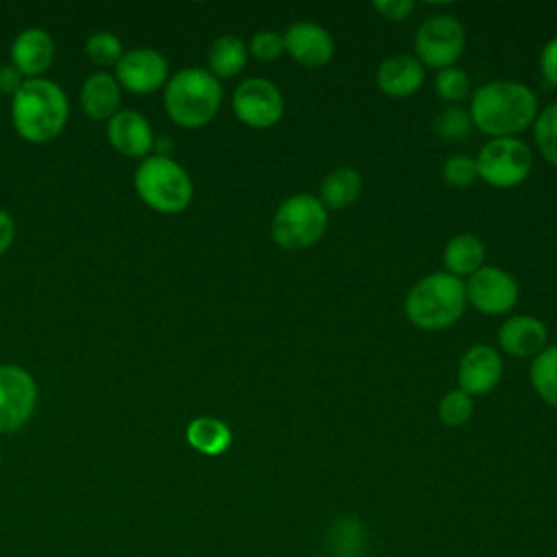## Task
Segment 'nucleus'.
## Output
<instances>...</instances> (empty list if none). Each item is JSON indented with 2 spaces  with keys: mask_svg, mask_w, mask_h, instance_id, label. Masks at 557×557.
Listing matches in <instances>:
<instances>
[{
  "mask_svg": "<svg viewBox=\"0 0 557 557\" xmlns=\"http://www.w3.org/2000/svg\"><path fill=\"white\" fill-rule=\"evenodd\" d=\"M472 409H474L472 396H468V394L461 392V389L448 392V394L440 400V407H437L440 420H442L444 424H448V426H461V424H466V422L470 420V416H472Z\"/></svg>",
  "mask_w": 557,
  "mask_h": 557,
  "instance_id": "26",
  "label": "nucleus"
},
{
  "mask_svg": "<svg viewBox=\"0 0 557 557\" xmlns=\"http://www.w3.org/2000/svg\"><path fill=\"white\" fill-rule=\"evenodd\" d=\"M531 383L546 405L557 407V344L533 357Z\"/></svg>",
  "mask_w": 557,
  "mask_h": 557,
  "instance_id": "24",
  "label": "nucleus"
},
{
  "mask_svg": "<svg viewBox=\"0 0 557 557\" xmlns=\"http://www.w3.org/2000/svg\"><path fill=\"white\" fill-rule=\"evenodd\" d=\"M466 300L485 315H500L513 309L518 302V283L516 278L492 265L479 268L474 274L468 276Z\"/></svg>",
  "mask_w": 557,
  "mask_h": 557,
  "instance_id": "10",
  "label": "nucleus"
},
{
  "mask_svg": "<svg viewBox=\"0 0 557 557\" xmlns=\"http://www.w3.org/2000/svg\"><path fill=\"white\" fill-rule=\"evenodd\" d=\"M466 30L453 15H433L416 33L418 61L429 67H450L463 52Z\"/></svg>",
  "mask_w": 557,
  "mask_h": 557,
  "instance_id": "8",
  "label": "nucleus"
},
{
  "mask_svg": "<svg viewBox=\"0 0 557 557\" xmlns=\"http://www.w3.org/2000/svg\"><path fill=\"white\" fill-rule=\"evenodd\" d=\"M81 104H83V111L94 120H104L109 115H115V109L120 104L117 81L104 72L91 74L83 83Z\"/></svg>",
  "mask_w": 557,
  "mask_h": 557,
  "instance_id": "19",
  "label": "nucleus"
},
{
  "mask_svg": "<svg viewBox=\"0 0 557 557\" xmlns=\"http://www.w3.org/2000/svg\"><path fill=\"white\" fill-rule=\"evenodd\" d=\"M466 302L461 278L448 272H433L411 287L405 298V313L418 329L440 331L463 315Z\"/></svg>",
  "mask_w": 557,
  "mask_h": 557,
  "instance_id": "3",
  "label": "nucleus"
},
{
  "mask_svg": "<svg viewBox=\"0 0 557 557\" xmlns=\"http://www.w3.org/2000/svg\"><path fill=\"white\" fill-rule=\"evenodd\" d=\"M246 59H248V50H246L244 41L235 35H222L211 44L209 67L215 78L218 76H222V78L235 76L246 65Z\"/></svg>",
  "mask_w": 557,
  "mask_h": 557,
  "instance_id": "23",
  "label": "nucleus"
},
{
  "mask_svg": "<svg viewBox=\"0 0 557 557\" xmlns=\"http://www.w3.org/2000/svg\"><path fill=\"white\" fill-rule=\"evenodd\" d=\"M474 161L479 176L485 183L503 189L520 185L529 176L533 165L529 146L516 137L490 139Z\"/></svg>",
  "mask_w": 557,
  "mask_h": 557,
  "instance_id": "7",
  "label": "nucleus"
},
{
  "mask_svg": "<svg viewBox=\"0 0 557 557\" xmlns=\"http://www.w3.org/2000/svg\"><path fill=\"white\" fill-rule=\"evenodd\" d=\"M283 96L268 78H246L233 94V111L246 126L270 128L283 115Z\"/></svg>",
  "mask_w": 557,
  "mask_h": 557,
  "instance_id": "9",
  "label": "nucleus"
},
{
  "mask_svg": "<svg viewBox=\"0 0 557 557\" xmlns=\"http://www.w3.org/2000/svg\"><path fill=\"white\" fill-rule=\"evenodd\" d=\"M54 57V44L52 37L41 28H26L22 30L13 46H11V59L13 67L20 70V74H41Z\"/></svg>",
  "mask_w": 557,
  "mask_h": 557,
  "instance_id": "18",
  "label": "nucleus"
},
{
  "mask_svg": "<svg viewBox=\"0 0 557 557\" xmlns=\"http://www.w3.org/2000/svg\"><path fill=\"white\" fill-rule=\"evenodd\" d=\"M37 387L33 376L20 366H0V431L24 426L35 409Z\"/></svg>",
  "mask_w": 557,
  "mask_h": 557,
  "instance_id": "11",
  "label": "nucleus"
},
{
  "mask_svg": "<svg viewBox=\"0 0 557 557\" xmlns=\"http://www.w3.org/2000/svg\"><path fill=\"white\" fill-rule=\"evenodd\" d=\"M135 189L146 205L161 213L183 211L194 194L187 172L165 154L141 161L135 172Z\"/></svg>",
  "mask_w": 557,
  "mask_h": 557,
  "instance_id": "5",
  "label": "nucleus"
},
{
  "mask_svg": "<svg viewBox=\"0 0 557 557\" xmlns=\"http://www.w3.org/2000/svg\"><path fill=\"white\" fill-rule=\"evenodd\" d=\"M85 50H87V57H89L94 63H98V65L115 63V61H120V57H122V44H120V39H117L113 33H107V30L94 33V35L87 39Z\"/></svg>",
  "mask_w": 557,
  "mask_h": 557,
  "instance_id": "29",
  "label": "nucleus"
},
{
  "mask_svg": "<svg viewBox=\"0 0 557 557\" xmlns=\"http://www.w3.org/2000/svg\"><path fill=\"white\" fill-rule=\"evenodd\" d=\"M483 259H485V246L479 237L470 233L455 235L453 239H448L444 248L446 270L457 278L474 274L479 268H483Z\"/></svg>",
  "mask_w": 557,
  "mask_h": 557,
  "instance_id": "20",
  "label": "nucleus"
},
{
  "mask_svg": "<svg viewBox=\"0 0 557 557\" xmlns=\"http://www.w3.org/2000/svg\"><path fill=\"white\" fill-rule=\"evenodd\" d=\"M0 459H2V455H0Z\"/></svg>",
  "mask_w": 557,
  "mask_h": 557,
  "instance_id": "36",
  "label": "nucleus"
},
{
  "mask_svg": "<svg viewBox=\"0 0 557 557\" xmlns=\"http://www.w3.org/2000/svg\"><path fill=\"white\" fill-rule=\"evenodd\" d=\"M283 41L289 57L305 67L326 65L335 50L331 33L313 22L292 24L283 35Z\"/></svg>",
  "mask_w": 557,
  "mask_h": 557,
  "instance_id": "14",
  "label": "nucleus"
},
{
  "mask_svg": "<svg viewBox=\"0 0 557 557\" xmlns=\"http://www.w3.org/2000/svg\"><path fill=\"white\" fill-rule=\"evenodd\" d=\"M329 224L326 207L309 194H294L283 200L272 218V237L285 250H302L315 244Z\"/></svg>",
  "mask_w": 557,
  "mask_h": 557,
  "instance_id": "6",
  "label": "nucleus"
},
{
  "mask_svg": "<svg viewBox=\"0 0 557 557\" xmlns=\"http://www.w3.org/2000/svg\"><path fill=\"white\" fill-rule=\"evenodd\" d=\"M540 67H542L546 83L557 87V35L544 46V50L540 54Z\"/></svg>",
  "mask_w": 557,
  "mask_h": 557,
  "instance_id": "33",
  "label": "nucleus"
},
{
  "mask_svg": "<svg viewBox=\"0 0 557 557\" xmlns=\"http://www.w3.org/2000/svg\"><path fill=\"white\" fill-rule=\"evenodd\" d=\"M109 139L126 157H144L152 148V128L135 111H117L109 120Z\"/></svg>",
  "mask_w": 557,
  "mask_h": 557,
  "instance_id": "17",
  "label": "nucleus"
},
{
  "mask_svg": "<svg viewBox=\"0 0 557 557\" xmlns=\"http://www.w3.org/2000/svg\"><path fill=\"white\" fill-rule=\"evenodd\" d=\"M222 100V87L218 78L202 67L178 70L165 87L163 102L170 117L185 126H205L218 111Z\"/></svg>",
  "mask_w": 557,
  "mask_h": 557,
  "instance_id": "4",
  "label": "nucleus"
},
{
  "mask_svg": "<svg viewBox=\"0 0 557 557\" xmlns=\"http://www.w3.org/2000/svg\"><path fill=\"white\" fill-rule=\"evenodd\" d=\"M470 128H472L470 113H466L457 107H448L442 113H437V117H435V133L448 141L466 139L470 135Z\"/></svg>",
  "mask_w": 557,
  "mask_h": 557,
  "instance_id": "27",
  "label": "nucleus"
},
{
  "mask_svg": "<svg viewBox=\"0 0 557 557\" xmlns=\"http://www.w3.org/2000/svg\"><path fill=\"white\" fill-rule=\"evenodd\" d=\"M424 83V65L409 54H394L376 70V85L383 94L405 98L416 94Z\"/></svg>",
  "mask_w": 557,
  "mask_h": 557,
  "instance_id": "16",
  "label": "nucleus"
},
{
  "mask_svg": "<svg viewBox=\"0 0 557 557\" xmlns=\"http://www.w3.org/2000/svg\"><path fill=\"white\" fill-rule=\"evenodd\" d=\"M503 376V359L500 355L487 346V344H476L466 350V355L459 361L457 379H459V389L466 392L468 396H481L492 392Z\"/></svg>",
  "mask_w": 557,
  "mask_h": 557,
  "instance_id": "13",
  "label": "nucleus"
},
{
  "mask_svg": "<svg viewBox=\"0 0 557 557\" xmlns=\"http://www.w3.org/2000/svg\"><path fill=\"white\" fill-rule=\"evenodd\" d=\"M11 115L17 133L28 141L54 139L67 120V100L61 87L46 78L24 81L13 96Z\"/></svg>",
  "mask_w": 557,
  "mask_h": 557,
  "instance_id": "2",
  "label": "nucleus"
},
{
  "mask_svg": "<svg viewBox=\"0 0 557 557\" xmlns=\"http://www.w3.org/2000/svg\"><path fill=\"white\" fill-rule=\"evenodd\" d=\"M248 50L259 61H274L283 54L285 41H283V35L276 30H261V33L252 35Z\"/></svg>",
  "mask_w": 557,
  "mask_h": 557,
  "instance_id": "31",
  "label": "nucleus"
},
{
  "mask_svg": "<svg viewBox=\"0 0 557 557\" xmlns=\"http://www.w3.org/2000/svg\"><path fill=\"white\" fill-rule=\"evenodd\" d=\"M372 7H374L385 20H394V22L405 20V17L413 11V2H411V0H376Z\"/></svg>",
  "mask_w": 557,
  "mask_h": 557,
  "instance_id": "32",
  "label": "nucleus"
},
{
  "mask_svg": "<svg viewBox=\"0 0 557 557\" xmlns=\"http://www.w3.org/2000/svg\"><path fill=\"white\" fill-rule=\"evenodd\" d=\"M115 76L126 89L135 94H150L163 85L168 76V61L152 48H135L120 57Z\"/></svg>",
  "mask_w": 557,
  "mask_h": 557,
  "instance_id": "12",
  "label": "nucleus"
},
{
  "mask_svg": "<svg viewBox=\"0 0 557 557\" xmlns=\"http://www.w3.org/2000/svg\"><path fill=\"white\" fill-rule=\"evenodd\" d=\"M537 117L535 94L518 81H490L472 94L470 120L492 137H513Z\"/></svg>",
  "mask_w": 557,
  "mask_h": 557,
  "instance_id": "1",
  "label": "nucleus"
},
{
  "mask_svg": "<svg viewBox=\"0 0 557 557\" xmlns=\"http://www.w3.org/2000/svg\"><path fill=\"white\" fill-rule=\"evenodd\" d=\"M13 235H15L13 218L4 209H0V255L11 246Z\"/></svg>",
  "mask_w": 557,
  "mask_h": 557,
  "instance_id": "35",
  "label": "nucleus"
},
{
  "mask_svg": "<svg viewBox=\"0 0 557 557\" xmlns=\"http://www.w3.org/2000/svg\"><path fill=\"white\" fill-rule=\"evenodd\" d=\"M361 191V176L355 168H335L320 183V202L329 209H346Z\"/></svg>",
  "mask_w": 557,
  "mask_h": 557,
  "instance_id": "21",
  "label": "nucleus"
},
{
  "mask_svg": "<svg viewBox=\"0 0 557 557\" xmlns=\"http://www.w3.org/2000/svg\"><path fill=\"white\" fill-rule=\"evenodd\" d=\"M533 135L535 144L542 152V157L557 165V102L548 104L533 122Z\"/></svg>",
  "mask_w": 557,
  "mask_h": 557,
  "instance_id": "25",
  "label": "nucleus"
},
{
  "mask_svg": "<svg viewBox=\"0 0 557 557\" xmlns=\"http://www.w3.org/2000/svg\"><path fill=\"white\" fill-rule=\"evenodd\" d=\"M442 176L453 187H470L479 176L476 161L468 154H453L442 165Z\"/></svg>",
  "mask_w": 557,
  "mask_h": 557,
  "instance_id": "30",
  "label": "nucleus"
},
{
  "mask_svg": "<svg viewBox=\"0 0 557 557\" xmlns=\"http://www.w3.org/2000/svg\"><path fill=\"white\" fill-rule=\"evenodd\" d=\"M468 89H470V76L457 65L444 67L435 76V91L446 102L461 100L468 94Z\"/></svg>",
  "mask_w": 557,
  "mask_h": 557,
  "instance_id": "28",
  "label": "nucleus"
},
{
  "mask_svg": "<svg viewBox=\"0 0 557 557\" xmlns=\"http://www.w3.org/2000/svg\"><path fill=\"white\" fill-rule=\"evenodd\" d=\"M546 326L533 315H513L498 331V344L513 357H535L546 348Z\"/></svg>",
  "mask_w": 557,
  "mask_h": 557,
  "instance_id": "15",
  "label": "nucleus"
},
{
  "mask_svg": "<svg viewBox=\"0 0 557 557\" xmlns=\"http://www.w3.org/2000/svg\"><path fill=\"white\" fill-rule=\"evenodd\" d=\"M187 442L205 455H220L231 446V429L218 418H196L187 426Z\"/></svg>",
  "mask_w": 557,
  "mask_h": 557,
  "instance_id": "22",
  "label": "nucleus"
},
{
  "mask_svg": "<svg viewBox=\"0 0 557 557\" xmlns=\"http://www.w3.org/2000/svg\"><path fill=\"white\" fill-rule=\"evenodd\" d=\"M20 87H22V74H20V70L13 67V65L0 67V89H2L4 94H13V96H15Z\"/></svg>",
  "mask_w": 557,
  "mask_h": 557,
  "instance_id": "34",
  "label": "nucleus"
}]
</instances>
